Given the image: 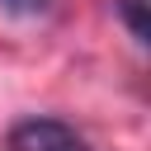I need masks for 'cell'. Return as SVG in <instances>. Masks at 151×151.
I'll list each match as a JSON object with an SVG mask.
<instances>
[{
	"label": "cell",
	"mask_w": 151,
	"mask_h": 151,
	"mask_svg": "<svg viewBox=\"0 0 151 151\" xmlns=\"http://www.w3.org/2000/svg\"><path fill=\"white\" fill-rule=\"evenodd\" d=\"M9 151H90V142L61 118H19L9 127Z\"/></svg>",
	"instance_id": "cell-1"
},
{
	"label": "cell",
	"mask_w": 151,
	"mask_h": 151,
	"mask_svg": "<svg viewBox=\"0 0 151 151\" xmlns=\"http://www.w3.org/2000/svg\"><path fill=\"white\" fill-rule=\"evenodd\" d=\"M118 5V19L127 24V33L137 38V42H146L151 38V19H146V0H113Z\"/></svg>",
	"instance_id": "cell-2"
},
{
	"label": "cell",
	"mask_w": 151,
	"mask_h": 151,
	"mask_svg": "<svg viewBox=\"0 0 151 151\" xmlns=\"http://www.w3.org/2000/svg\"><path fill=\"white\" fill-rule=\"evenodd\" d=\"M52 0H0V9H9V14H42Z\"/></svg>",
	"instance_id": "cell-3"
}]
</instances>
